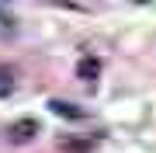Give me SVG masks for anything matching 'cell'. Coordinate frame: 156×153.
<instances>
[{"mask_svg": "<svg viewBox=\"0 0 156 153\" xmlns=\"http://www.w3.org/2000/svg\"><path fill=\"white\" fill-rule=\"evenodd\" d=\"M59 146L66 150V153H90V143H83V139H73V136H66V139L59 143Z\"/></svg>", "mask_w": 156, "mask_h": 153, "instance_id": "277c9868", "label": "cell"}, {"mask_svg": "<svg viewBox=\"0 0 156 153\" xmlns=\"http://www.w3.org/2000/svg\"><path fill=\"white\" fill-rule=\"evenodd\" d=\"M76 77L83 80V84H94V80L101 77V59L97 56H83L76 63Z\"/></svg>", "mask_w": 156, "mask_h": 153, "instance_id": "7a4b0ae2", "label": "cell"}, {"mask_svg": "<svg viewBox=\"0 0 156 153\" xmlns=\"http://www.w3.org/2000/svg\"><path fill=\"white\" fill-rule=\"evenodd\" d=\"M49 108H52L56 115H62V118H83V115H87L80 104H73V101H59V97H52Z\"/></svg>", "mask_w": 156, "mask_h": 153, "instance_id": "3957f363", "label": "cell"}, {"mask_svg": "<svg viewBox=\"0 0 156 153\" xmlns=\"http://www.w3.org/2000/svg\"><path fill=\"white\" fill-rule=\"evenodd\" d=\"M38 136V122L35 118H14L7 125V143H14V146H24V143H31Z\"/></svg>", "mask_w": 156, "mask_h": 153, "instance_id": "6da1fadb", "label": "cell"}]
</instances>
